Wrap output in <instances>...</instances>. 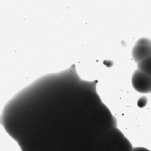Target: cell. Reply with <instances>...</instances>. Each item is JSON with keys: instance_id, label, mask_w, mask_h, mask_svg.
<instances>
[{"instance_id": "cell-5", "label": "cell", "mask_w": 151, "mask_h": 151, "mask_svg": "<svg viewBox=\"0 0 151 151\" xmlns=\"http://www.w3.org/2000/svg\"><path fill=\"white\" fill-rule=\"evenodd\" d=\"M147 97H140L139 99L137 104H138V106L139 108H143V107H145L146 105H147Z\"/></svg>"}, {"instance_id": "cell-2", "label": "cell", "mask_w": 151, "mask_h": 151, "mask_svg": "<svg viewBox=\"0 0 151 151\" xmlns=\"http://www.w3.org/2000/svg\"><path fill=\"white\" fill-rule=\"evenodd\" d=\"M151 55V47L135 45L132 50L133 59L137 63Z\"/></svg>"}, {"instance_id": "cell-3", "label": "cell", "mask_w": 151, "mask_h": 151, "mask_svg": "<svg viewBox=\"0 0 151 151\" xmlns=\"http://www.w3.org/2000/svg\"><path fill=\"white\" fill-rule=\"evenodd\" d=\"M138 69L151 78V55L138 63Z\"/></svg>"}, {"instance_id": "cell-6", "label": "cell", "mask_w": 151, "mask_h": 151, "mask_svg": "<svg viewBox=\"0 0 151 151\" xmlns=\"http://www.w3.org/2000/svg\"><path fill=\"white\" fill-rule=\"evenodd\" d=\"M150 93H151V88H150Z\"/></svg>"}, {"instance_id": "cell-1", "label": "cell", "mask_w": 151, "mask_h": 151, "mask_svg": "<svg viewBox=\"0 0 151 151\" xmlns=\"http://www.w3.org/2000/svg\"><path fill=\"white\" fill-rule=\"evenodd\" d=\"M131 83L134 89L142 94L150 92L151 78L142 71L136 70L132 75Z\"/></svg>"}, {"instance_id": "cell-4", "label": "cell", "mask_w": 151, "mask_h": 151, "mask_svg": "<svg viewBox=\"0 0 151 151\" xmlns=\"http://www.w3.org/2000/svg\"><path fill=\"white\" fill-rule=\"evenodd\" d=\"M136 45L143 46V47H151V40L147 38H142L139 39L136 43Z\"/></svg>"}]
</instances>
